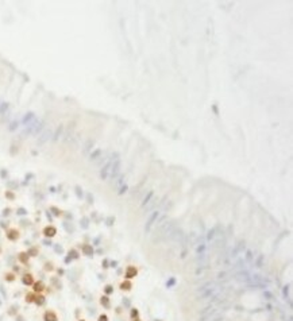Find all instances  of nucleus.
<instances>
[{
  "mask_svg": "<svg viewBox=\"0 0 293 321\" xmlns=\"http://www.w3.org/2000/svg\"><path fill=\"white\" fill-rule=\"evenodd\" d=\"M136 275H138V267H136V266H133V264H130V266L126 267V271H124V279L131 281L133 278H135Z\"/></svg>",
  "mask_w": 293,
  "mask_h": 321,
  "instance_id": "nucleus-1",
  "label": "nucleus"
},
{
  "mask_svg": "<svg viewBox=\"0 0 293 321\" xmlns=\"http://www.w3.org/2000/svg\"><path fill=\"white\" fill-rule=\"evenodd\" d=\"M52 136H53V131H52V128H46L43 132H42L41 136H39V139H38V144H43V143H46L49 139H52Z\"/></svg>",
  "mask_w": 293,
  "mask_h": 321,
  "instance_id": "nucleus-2",
  "label": "nucleus"
},
{
  "mask_svg": "<svg viewBox=\"0 0 293 321\" xmlns=\"http://www.w3.org/2000/svg\"><path fill=\"white\" fill-rule=\"evenodd\" d=\"M43 321H58V316L53 310H46L43 313Z\"/></svg>",
  "mask_w": 293,
  "mask_h": 321,
  "instance_id": "nucleus-3",
  "label": "nucleus"
},
{
  "mask_svg": "<svg viewBox=\"0 0 293 321\" xmlns=\"http://www.w3.org/2000/svg\"><path fill=\"white\" fill-rule=\"evenodd\" d=\"M35 282L34 281V277L33 274H30V272H26V274L22 275V283L26 286H33V283Z\"/></svg>",
  "mask_w": 293,
  "mask_h": 321,
  "instance_id": "nucleus-4",
  "label": "nucleus"
},
{
  "mask_svg": "<svg viewBox=\"0 0 293 321\" xmlns=\"http://www.w3.org/2000/svg\"><path fill=\"white\" fill-rule=\"evenodd\" d=\"M43 235L46 237H53V236H55L57 235V228L55 227H53V225H47V227H45L43 228Z\"/></svg>",
  "mask_w": 293,
  "mask_h": 321,
  "instance_id": "nucleus-5",
  "label": "nucleus"
},
{
  "mask_svg": "<svg viewBox=\"0 0 293 321\" xmlns=\"http://www.w3.org/2000/svg\"><path fill=\"white\" fill-rule=\"evenodd\" d=\"M35 113L34 112H27L25 116H23V119H22V123L25 124V126H28L30 123H33L34 120H35Z\"/></svg>",
  "mask_w": 293,
  "mask_h": 321,
  "instance_id": "nucleus-6",
  "label": "nucleus"
},
{
  "mask_svg": "<svg viewBox=\"0 0 293 321\" xmlns=\"http://www.w3.org/2000/svg\"><path fill=\"white\" fill-rule=\"evenodd\" d=\"M7 239L11 240V242H15V240H18V239H19V231H18V229H15V228L8 229V231H7Z\"/></svg>",
  "mask_w": 293,
  "mask_h": 321,
  "instance_id": "nucleus-7",
  "label": "nucleus"
},
{
  "mask_svg": "<svg viewBox=\"0 0 293 321\" xmlns=\"http://www.w3.org/2000/svg\"><path fill=\"white\" fill-rule=\"evenodd\" d=\"M45 290V283L42 282V281H38V282H34L33 283V291L34 293H38V294H41L42 291Z\"/></svg>",
  "mask_w": 293,
  "mask_h": 321,
  "instance_id": "nucleus-8",
  "label": "nucleus"
},
{
  "mask_svg": "<svg viewBox=\"0 0 293 321\" xmlns=\"http://www.w3.org/2000/svg\"><path fill=\"white\" fill-rule=\"evenodd\" d=\"M112 161H115V159H112ZM112 161H109L108 163L106 165V166L101 169V173H100V177L103 178V180H106L107 175H108V173L111 171V167H112Z\"/></svg>",
  "mask_w": 293,
  "mask_h": 321,
  "instance_id": "nucleus-9",
  "label": "nucleus"
},
{
  "mask_svg": "<svg viewBox=\"0 0 293 321\" xmlns=\"http://www.w3.org/2000/svg\"><path fill=\"white\" fill-rule=\"evenodd\" d=\"M120 290L122 291H130L131 289H133V282L131 281H128V279H124L122 283H120Z\"/></svg>",
  "mask_w": 293,
  "mask_h": 321,
  "instance_id": "nucleus-10",
  "label": "nucleus"
},
{
  "mask_svg": "<svg viewBox=\"0 0 293 321\" xmlns=\"http://www.w3.org/2000/svg\"><path fill=\"white\" fill-rule=\"evenodd\" d=\"M100 305L106 309H109L111 308V299H109L108 296H101L100 297Z\"/></svg>",
  "mask_w": 293,
  "mask_h": 321,
  "instance_id": "nucleus-11",
  "label": "nucleus"
},
{
  "mask_svg": "<svg viewBox=\"0 0 293 321\" xmlns=\"http://www.w3.org/2000/svg\"><path fill=\"white\" fill-rule=\"evenodd\" d=\"M81 250H82V254H84V255L89 256V258H92L93 256V247L91 244H84Z\"/></svg>",
  "mask_w": 293,
  "mask_h": 321,
  "instance_id": "nucleus-12",
  "label": "nucleus"
},
{
  "mask_svg": "<svg viewBox=\"0 0 293 321\" xmlns=\"http://www.w3.org/2000/svg\"><path fill=\"white\" fill-rule=\"evenodd\" d=\"M62 131H64V126L62 124H60V126L57 127V129H55V132L53 134V136H52V140L53 142H57L58 139L61 138V134H62Z\"/></svg>",
  "mask_w": 293,
  "mask_h": 321,
  "instance_id": "nucleus-13",
  "label": "nucleus"
},
{
  "mask_svg": "<svg viewBox=\"0 0 293 321\" xmlns=\"http://www.w3.org/2000/svg\"><path fill=\"white\" fill-rule=\"evenodd\" d=\"M93 144H95V140H93V139H88L87 142H85V144H84V150H82V153L88 154L91 150H92Z\"/></svg>",
  "mask_w": 293,
  "mask_h": 321,
  "instance_id": "nucleus-14",
  "label": "nucleus"
},
{
  "mask_svg": "<svg viewBox=\"0 0 293 321\" xmlns=\"http://www.w3.org/2000/svg\"><path fill=\"white\" fill-rule=\"evenodd\" d=\"M34 304L38 305V306H43V305L46 304V298H45V296H42V294L35 296V301H34Z\"/></svg>",
  "mask_w": 293,
  "mask_h": 321,
  "instance_id": "nucleus-15",
  "label": "nucleus"
},
{
  "mask_svg": "<svg viewBox=\"0 0 293 321\" xmlns=\"http://www.w3.org/2000/svg\"><path fill=\"white\" fill-rule=\"evenodd\" d=\"M18 259H19L20 263L26 264V263L28 262V259H30V256H28V254H27V252H20L19 255H18Z\"/></svg>",
  "mask_w": 293,
  "mask_h": 321,
  "instance_id": "nucleus-16",
  "label": "nucleus"
},
{
  "mask_svg": "<svg viewBox=\"0 0 293 321\" xmlns=\"http://www.w3.org/2000/svg\"><path fill=\"white\" fill-rule=\"evenodd\" d=\"M35 296L37 294L34 293V291L27 293L26 294V302H27V304H34V301H35Z\"/></svg>",
  "mask_w": 293,
  "mask_h": 321,
  "instance_id": "nucleus-17",
  "label": "nucleus"
},
{
  "mask_svg": "<svg viewBox=\"0 0 293 321\" xmlns=\"http://www.w3.org/2000/svg\"><path fill=\"white\" fill-rule=\"evenodd\" d=\"M100 155H101V150H100V148H96L93 153H91L89 158H91V161H96V159H97Z\"/></svg>",
  "mask_w": 293,
  "mask_h": 321,
  "instance_id": "nucleus-18",
  "label": "nucleus"
},
{
  "mask_svg": "<svg viewBox=\"0 0 293 321\" xmlns=\"http://www.w3.org/2000/svg\"><path fill=\"white\" fill-rule=\"evenodd\" d=\"M114 293V286L112 285H106L104 286V296H111V294Z\"/></svg>",
  "mask_w": 293,
  "mask_h": 321,
  "instance_id": "nucleus-19",
  "label": "nucleus"
},
{
  "mask_svg": "<svg viewBox=\"0 0 293 321\" xmlns=\"http://www.w3.org/2000/svg\"><path fill=\"white\" fill-rule=\"evenodd\" d=\"M10 108L8 103H0V115H4L7 112V109Z\"/></svg>",
  "mask_w": 293,
  "mask_h": 321,
  "instance_id": "nucleus-20",
  "label": "nucleus"
},
{
  "mask_svg": "<svg viewBox=\"0 0 293 321\" xmlns=\"http://www.w3.org/2000/svg\"><path fill=\"white\" fill-rule=\"evenodd\" d=\"M68 256L72 259V260H73V259H79V252H77L74 248H72V250L69 251V255Z\"/></svg>",
  "mask_w": 293,
  "mask_h": 321,
  "instance_id": "nucleus-21",
  "label": "nucleus"
},
{
  "mask_svg": "<svg viewBox=\"0 0 293 321\" xmlns=\"http://www.w3.org/2000/svg\"><path fill=\"white\" fill-rule=\"evenodd\" d=\"M130 317L133 318H138L139 317V312H138V309H136V308H133V309L130 310Z\"/></svg>",
  "mask_w": 293,
  "mask_h": 321,
  "instance_id": "nucleus-22",
  "label": "nucleus"
},
{
  "mask_svg": "<svg viewBox=\"0 0 293 321\" xmlns=\"http://www.w3.org/2000/svg\"><path fill=\"white\" fill-rule=\"evenodd\" d=\"M50 210H52V212H53V215H54L55 217H58V216H61V215H62V212H61V209H58L57 207H52V208H50Z\"/></svg>",
  "mask_w": 293,
  "mask_h": 321,
  "instance_id": "nucleus-23",
  "label": "nucleus"
},
{
  "mask_svg": "<svg viewBox=\"0 0 293 321\" xmlns=\"http://www.w3.org/2000/svg\"><path fill=\"white\" fill-rule=\"evenodd\" d=\"M27 254H28V256H37V255H38V248L31 247L30 250L27 251Z\"/></svg>",
  "mask_w": 293,
  "mask_h": 321,
  "instance_id": "nucleus-24",
  "label": "nucleus"
},
{
  "mask_svg": "<svg viewBox=\"0 0 293 321\" xmlns=\"http://www.w3.org/2000/svg\"><path fill=\"white\" fill-rule=\"evenodd\" d=\"M18 126H19V121H18V120H14L11 124H10L8 129H10V131H15V129L18 128Z\"/></svg>",
  "mask_w": 293,
  "mask_h": 321,
  "instance_id": "nucleus-25",
  "label": "nucleus"
},
{
  "mask_svg": "<svg viewBox=\"0 0 293 321\" xmlns=\"http://www.w3.org/2000/svg\"><path fill=\"white\" fill-rule=\"evenodd\" d=\"M6 281L7 282H14L15 281V274H12V272H7L6 274Z\"/></svg>",
  "mask_w": 293,
  "mask_h": 321,
  "instance_id": "nucleus-26",
  "label": "nucleus"
},
{
  "mask_svg": "<svg viewBox=\"0 0 293 321\" xmlns=\"http://www.w3.org/2000/svg\"><path fill=\"white\" fill-rule=\"evenodd\" d=\"M88 225H89V218H88V217H82L81 218V227H82V228H88Z\"/></svg>",
  "mask_w": 293,
  "mask_h": 321,
  "instance_id": "nucleus-27",
  "label": "nucleus"
},
{
  "mask_svg": "<svg viewBox=\"0 0 293 321\" xmlns=\"http://www.w3.org/2000/svg\"><path fill=\"white\" fill-rule=\"evenodd\" d=\"M52 282H53V285H55L58 289H61V282H60V281H58V278H53V279H52Z\"/></svg>",
  "mask_w": 293,
  "mask_h": 321,
  "instance_id": "nucleus-28",
  "label": "nucleus"
},
{
  "mask_svg": "<svg viewBox=\"0 0 293 321\" xmlns=\"http://www.w3.org/2000/svg\"><path fill=\"white\" fill-rule=\"evenodd\" d=\"M64 228H65L68 232H73V227L69 225V223H64Z\"/></svg>",
  "mask_w": 293,
  "mask_h": 321,
  "instance_id": "nucleus-29",
  "label": "nucleus"
},
{
  "mask_svg": "<svg viewBox=\"0 0 293 321\" xmlns=\"http://www.w3.org/2000/svg\"><path fill=\"white\" fill-rule=\"evenodd\" d=\"M54 250H55V252H58V254H62V252H64L62 247H61L60 244H55V245H54Z\"/></svg>",
  "mask_w": 293,
  "mask_h": 321,
  "instance_id": "nucleus-30",
  "label": "nucleus"
},
{
  "mask_svg": "<svg viewBox=\"0 0 293 321\" xmlns=\"http://www.w3.org/2000/svg\"><path fill=\"white\" fill-rule=\"evenodd\" d=\"M76 194L80 197V198L82 197V189L80 188V186H76Z\"/></svg>",
  "mask_w": 293,
  "mask_h": 321,
  "instance_id": "nucleus-31",
  "label": "nucleus"
},
{
  "mask_svg": "<svg viewBox=\"0 0 293 321\" xmlns=\"http://www.w3.org/2000/svg\"><path fill=\"white\" fill-rule=\"evenodd\" d=\"M6 197H7L8 200H14V198H15V194H14V193H11V192L8 190V192H6Z\"/></svg>",
  "mask_w": 293,
  "mask_h": 321,
  "instance_id": "nucleus-32",
  "label": "nucleus"
},
{
  "mask_svg": "<svg viewBox=\"0 0 293 321\" xmlns=\"http://www.w3.org/2000/svg\"><path fill=\"white\" fill-rule=\"evenodd\" d=\"M97 321H108V316L107 314H100L97 318Z\"/></svg>",
  "mask_w": 293,
  "mask_h": 321,
  "instance_id": "nucleus-33",
  "label": "nucleus"
},
{
  "mask_svg": "<svg viewBox=\"0 0 293 321\" xmlns=\"http://www.w3.org/2000/svg\"><path fill=\"white\" fill-rule=\"evenodd\" d=\"M45 270H46V271H52V270H53V264L52 263H46V264H45Z\"/></svg>",
  "mask_w": 293,
  "mask_h": 321,
  "instance_id": "nucleus-34",
  "label": "nucleus"
},
{
  "mask_svg": "<svg viewBox=\"0 0 293 321\" xmlns=\"http://www.w3.org/2000/svg\"><path fill=\"white\" fill-rule=\"evenodd\" d=\"M26 213H27V210L25 209V208H19V209H18V215H26Z\"/></svg>",
  "mask_w": 293,
  "mask_h": 321,
  "instance_id": "nucleus-35",
  "label": "nucleus"
},
{
  "mask_svg": "<svg viewBox=\"0 0 293 321\" xmlns=\"http://www.w3.org/2000/svg\"><path fill=\"white\" fill-rule=\"evenodd\" d=\"M15 309H18V308L16 306H11V308H10L8 314H15V313H16V312H15Z\"/></svg>",
  "mask_w": 293,
  "mask_h": 321,
  "instance_id": "nucleus-36",
  "label": "nucleus"
},
{
  "mask_svg": "<svg viewBox=\"0 0 293 321\" xmlns=\"http://www.w3.org/2000/svg\"><path fill=\"white\" fill-rule=\"evenodd\" d=\"M87 198H88V200H89V204H92V202H93V197H92V194H91V193H88V196H87Z\"/></svg>",
  "mask_w": 293,
  "mask_h": 321,
  "instance_id": "nucleus-37",
  "label": "nucleus"
},
{
  "mask_svg": "<svg viewBox=\"0 0 293 321\" xmlns=\"http://www.w3.org/2000/svg\"><path fill=\"white\" fill-rule=\"evenodd\" d=\"M114 220H115V218H114V217H109V218H108V220H107V225H112V224H111V223H112V221H114Z\"/></svg>",
  "mask_w": 293,
  "mask_h": 321,
  "instance_id": "nucleus-38",
  "label": "nucleus"
},
{
  "mask_svg": "<svg viewBox=\"0 0 293 321\" xmlns=\"http://www.w3.org/2000/svg\"><path fill=\"white\" fill-rule=\"evenodd\" d=\"M3 215H4V216H8V215H10V209H8V208L3 210Z\"/></svg>",
  "mask_w": 293,
  "mask_h": 321,
  "instance_id": "nucleus-39",
  "label": "nucleus"
},
{
  "mask_svg": "<svg viewBox=\"0 0 293 321\" xmlns=\"http://www.w3.org/2000/svg\"><path fill=\"white\" fill-rule=\"evenodd\" d=\"M103 264H104V269H108V260H107V259L103 262Z\"/></svg>",
  "mask_w": 293,
  "mask_h": 321,
  "instance_id": "nucleus-40",
  "label": "nucleus"
},
{
  "mask_svg": "<svg viewBox=\"0 0 293 321\" xmlns=\"http://www.w3.org/2000/svg\"><path fill=\"white\" fill-rule=\"evenodd\" d=\"M0 227H1V228H6V227H7V223H4V221H1V223H0Z\"/></svg>",
  "mask_w": 293,
  "mask_h": 321,
  "instance_id": "nucleus-41",
  "label": "nucleus"
},
{
  "mask_svg": "<svg viewBox=\"0 0 293 321\" xmlns=\"http://www.w3.org/2000/svg\"><path fill=\"white\" fill-rule=\"evenodd\" d=\"M43 243H45V244H49V245L52 244V243H50V240H43Z\"/></svg>",
  "mask_w": 293,
  "mask_h": 321,
  "instance_id": "nucleus-42",
  "label": "nucleus"
},
{
  "mask_svg": "<svg viewBox=\"0 0 293 321\" xmlns=\"http://www.w3.org/2000/svg\"><path fill=\"white\" fill-rule=\"evenodd\" d=\"M18 321H25V318H22V317H18Z\"/></svg>",
  "mask_w": 293,
  "mask_h": 321,
  "instance_id": "nucleus-43",
  "label": "nucleus"
},
{
  "mask_svg": "<svg viewBox=\"0 0 293 321\" xmlns=\"http://www.w3.org/2000/svg\"><path fill=\"white\" fill-rule=\"evenodd\" d=\"M133 321H142V320H141V318H139V317H138V318H134V320H133Z\"/></svg>",
  "mask_w": 293,
  "mask_h": 321,
  "instance_id": "nucleus-44",
  "label": "nucleus"
},
{
  "mask_svg": "<svg viewBox=\"0 0 293 321\" xmlns=\"http://www.w3.org/2000/svg\"><path fill=\"white\" fill-rule=\"evenodd\" d=\"M79 321H85V320H79Z\"/></svg>",
  "mask_w": 293,
  "mask_h": 321,
  "instance_id": "nucleus-45",
  "label": "nucleus"
},
{
  "mask_svg": "<svg viewBox=\"0 0 293 321\" xmlns=\"http://www.w3.org/2000/svg\"><path fill=\"white\" fill-rule=\"evenodd\" d=\"M0 252H1V248H0Z\"/></svg>",
  "mask_w": 293,
  "mask_h": 321,
  "instance_id": "nucleus-46",
  "label": "nucleus"
}]
</instances>
